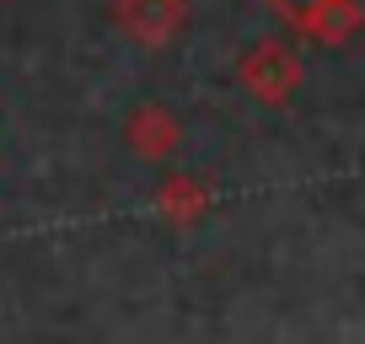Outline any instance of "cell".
I'll return each instance as SVG.
<instances>
[{
  "mask_svg": "<svg viewBox=\"0 0 365 344\" xmlns=\"http://www.w3.org/2000/svg\"><path fill=\"white\" fill-rule=\"evenodd\" d=\"M242 81H247L263 103H285V97L301 86V59L290 54L285 44H258L247 59H242Z\"/></svg>",
  "mask_w": 365,
  "mask_h": 344,
  "instance_id": "6da1fadb",
  "label": "cell"
},
{
  "mask_svg": "<svg viewBox=\"0 0 365 344\" xmlns=\"http://www.w3.org/2000/svg\"><path fill=\"white\" fill-rule=\"evenodd\" d=\"M182 16H188V0H118V27L150 49L172 44Z\"/></svg>",
  "mask_w": 365,
  "mask_h": 344,
  "instance_id": "7a4b0ae2",
  "label": "cell"
},
{
  "mask_svg": "<svg viewBox=\"0 0 365 344\" xmlns=\"http://www.w3.org/2000/svg\"><path fill=\"white\" fill-rule=\"evenodd\" d=\"M178 118L167 113V108H140L135 124H129V146L140 151V156H167L172 146H178Z\"/></svg>",
  "mask_w": 365,
  "mask_h": 344,
  "instance_id": "3957f363",
  "label": "cell"
},
{
  "mask_svg": "<svg viewBox=\"0 0 365 344\" xmlns=\"http://www.w3.org/2000/svg\"><path fill=\"white\" fill-rule=\"evenodd\" d=\"M156 205H161V216H167L172 226H188V221H194L199 210L210 205V194L194 183V178H172V183L156 194Z\"/></svg>",
  "mask_w": 365,
  "mask_h": 344,
  "instance_id": "277c9868",
  "label": "cell"
},
{
  "mask_svg": "<svg viewBox=\"0 0 365 344\" xmlns=\"http://www.w3.org/2000/svg\"><path fill=\"white\" fill-rule=\"evenodd\" d=\"M285 6H290V11H296V22H307V16L317 11V6H328V0H285Z\"/></svg>",
  "mask_w": 365,
  "mask_h": 344,
  "instance_id": "5b68a950",
  "label": "cell"
}]
</instances>
